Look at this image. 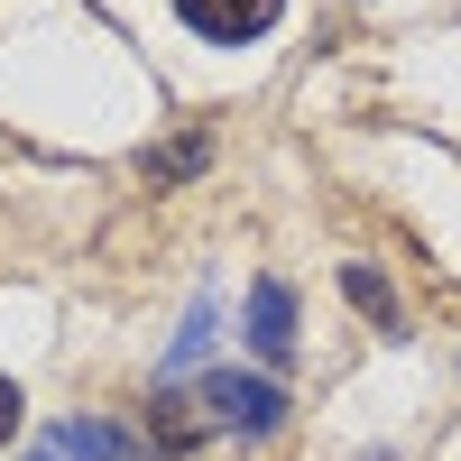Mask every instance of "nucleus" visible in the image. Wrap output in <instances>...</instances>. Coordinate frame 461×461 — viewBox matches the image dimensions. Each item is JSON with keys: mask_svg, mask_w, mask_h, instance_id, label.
<instances>
[{"mask_svg": "<svg viewBox=\"0 0 461 461\" xmlns=\"http://www.w3.org/2000/svg\"><path fill=\"white\" fill-rule=\"evenodd\" d=\"M194 415H203V434L267 443V434L286 425V388H277V378H249V369H212L203 388H194Z\"/></svg>", "mask_w": 461, "mask_h": 461, "instance_id": "f257e3e1", "label": "nucleus"}, {"mask_svg": "<svg viewBox=\"0 0 461 461\" xmlns=\"http://www.w3.org/2000/svg\"><path fill=\"white\" fill-rule=\"evenodd\" d=\"M277 10H286V0H176V19L194 28V37H212V47L267 37V28H277Z\"/></svg>", "mask_w": 461, "mask_h": 461, "instance_id": "f03ea898", "label": "nucleus"}, {"mask_svg": "<svg viewBox=\"0 0 461 461\" xmlns=\"http://www.w3.org/2000/svg\"><path fill=\"white\" fill-rule=\"evenodd\" d=\"M249 351H258L267 369H286V360H295V295H286L277 277H258V286H249Z\"/></svg>", "mask_w": 461, "mask_h": 461, "instance_id": "7ed1b4c3", "label": "nucleus"}, {"mask_svg": "<svg viewBox=\"0 0 461 461\" xmlns=\"http://www.w3.org/2000/svg\"><path fill=\"white\" fill-rule=\"evenodd\" d=\"M28 461H139V443H130L121 425H93V415H74V425H56Z\"/></svg>", "mask_w": 461, "mask_h": 461, "instance_id": "20e7f679", "label": "nucleus"}, {"mask_svg": "<svg viewBox=\"0 0 461 461\" xmlns=\"http://www.w3.org/2000/svg\"><path fill=\"white\" fill-rule=\"evenodd\" d=\"M148 415H158V452H194V443H203V415H194V397H185V388H158V406H148Z\"/></svg>", "mask_w": 461, "mask_h": 461, "instance_id": "39448f33", "label": "nucleus"}, {"mask_svg": "<svg viewBox=\"0 0 461 461\" xmlns=\"http://www.w3.org/2000/svg\"><path fill=\"white\" fill-rule=\"evenodd\" d=\"M341 295H351V314H369L378 332H397L406 314H397V295H388V277L378 267H341Z\"/></svg>", "mask_w": 461, "mask_h": 461, "instance_id": "423d86ee", "label": "nucleus"}, {"mask_svg": "<svg viewBox=\"0 0 461 461\" xmlns=\"http://www.w3.org/2000/svg\"><path fill=\"white\" fill-rule=\"evenodd\" d=\"M203 158H212V148H203V139H176V148H148V158H139V167H148V185H185V176H194Z\"/></svg>", "mask_w": 461, "mask_h": 461, "instance_id": "0eeeda50", "label": "nucleus"}, {"mask_svg": "<svg viewBox=\"0 0 461 461\" xmlns=\"http://www.w3.org/2000/svg\"><path fill=\"white\" fill-rule=\"evenodd\" d=\"M203 341H212V304H194V314H185V341L167 351V378H176V369H194V360H203Z\"/></svg>", "mask_w": 461, "mask_h": 461, "instance_id": "6e6552de", "label": "nucleus"}, {"mask_svg": "<svg viewBox=\"0 0 461 461\" xmlns=\"http://www.w3.org/2000/svg\"><path fill=\"white\" fill-rule=\"evenodd\" d=\"M19 425H28V406H19V388H10V378H0V443H10Z\"/></svg>", "mask_w": 461, "mask_h": 461, "instance_id": "1a4fd4ad", "label": "nucleus"}]
</instances>
